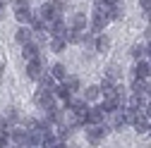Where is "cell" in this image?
Here are the masks:
<instances>
[{
	"label": "cell",
	"instance_id": "cell-36",
	"mask_svg": "<svg viewBox=\"0 0 151 148\" xmlns=\"http://www.w3.org/2000/svg\"><path fill=\"white\" fill-rule=\"evenodd\" d=\"M12 148H24V146H12Z\"/></svg>",
	"mask_w": 151,
	"mask_h": 148
},
{
	"label": "cell",
	"instance_id": "cell-16",
	"mask_svg": "<svg viewBox=\"0 0 151 148\" xmlns=\"http://www.w3.org/2000/svg\"><path fill=\"white\" fill-rule=\"evenodd\" d=\"M99 98H101L99 84H93V86H86V88H84V96H82V100H84V103H96Z\"/></svg>",
	"mask_w": 151,
	"mask_h": 148
},
{
	"label": "cell",
	"instance_id": "cell-24",
	"mask_svg": "<svg viewBox=\"0 0 151 148\" xmlns=\"http://www.w3.org/2000/svg\"><path fill=\"white\" fill-rule=\"evenodd\" d=\"M0 148H10V136L0 132Z\"/></svg>",
	"mask_w": 151,
	"mask_h": 148
},
{
	"label": "cell",
	"instance_id": "cell-30",
	"mask_svg": "<svg viewBox=\"0 0 151 148\" xmlns=\"http://www.w3.org/2000/svg\"><path fill=\"white\" fill-rule=\"evenodd\" d=\"M50 148H67V141H60V139H58V141H55Z\"/></svg>",
	"mask_w": 151,
	"mask_h": 148
},
{
	"label": "cell",
	"instance_id": "cell-35",
	"mask_svg": "<svg viewBox=\"0 0 151 148\" xmlns=\"http://www.w3.org/2000/svg\"><path fill=\"white\" fill-rule=\"evenodd\" d=\"M149 136H151V124H149Z\"/></svg>",
	"mask_w": 151,
	"mask_h": 148
},
{
	"label": "cell",
	"instance_id": "cell-14",
	"mask_svg": "<svg viewBox=\"0 0 151 148\" xmlns=\"http://www.w3.org/2000/svg\"><path fill=\"white\" fill-rule=\"evenodd\" d=\"M132 96H139V98H146L149 96L146 79H134V81H132Z\"/></svg>",
	"mask_w": 151,
	"mask_h": 148
},
{
	"label": "cell",
	"instance_id": "cell-7",
	"mask_svg": "<svg viewBox=\"0 0 151 148\" xmlns=\"http://www.w3.org/2000/svg\"><path fill=\"white\" fill-rule=\"evenodd\" d=\"M86 26H89V17H86V14H82V12H74V14L70 17V24H67V29H74V31H86Z\"/></svg>",
	"mask_w": 151,
	"mask_h": 148
},
{
	"label": "cell",
	"instance_id": "cell-8",
	"mask_svg": "<svg viewBox=\"0 0 151 148\" xmlns=\"http://www.w3.org/2000/svg\"><path fill=\"white\" fill-rule=\"evenodd\" d=\"M7 136H10V141H12L14 146H24V148H27V129H22V127H10Z\"/></svg>",
	"mask_w": 151,
	"mask_h": 148
},
{
	"label": "cell",
	"instance_id": "cell-3",
	"mask_svg": "<svg viewBox=\"0 0 151 148\" xmlns=\"http://www.w3.org/2000/svg\"><path fill=\"white\" fill-rule=\"evenodd\" d=\"M39 17H41L46 24H50V22H55V19H60V17H63V10H58L53 3H43V5H41Z\"/></svg>",
	"mask_w": 151,
	"mask_h": 148
},
{
	"label": "cell",
	"instance_id": "cell-32",
	"mask_svg": "<svg viewBox=\"0 0 151 148\" xmlns=\"http://www.w3.org/2000/svg\"><path fill=\"white\" fill-rule=\"evenodd\" d=\"M146 53H149V58H151V41H149V46H146Z\"/></svg>",
	"mask_w": 151,
	"mask_h": 148
},
{
	"label": "cell",
	"instance_id": "cell-6",
	"mask_svg": "<svg viewBox=\"0 0 151 148\" xmlns=\"http://www.w3.org/2000/svg\"><path fill=\"white\" fill-rule=\"evenodd\" d=\"M60 84H63V88L70 96H77V91H82V81H79V77H74V74H65V79Z\"/></svg>",
	"mask_w": 151,
	"mask_h": 148
},
{
	"label": "cell",
	"instance_id": "cell-29",
	"mask_svg": "<svg viewBox=\"0 0 151 148\" xmlns=\"http://www.w3.org/2000/svg\"><path fill=\"white\" fill-rule=\"evenodd\" d=\"M12 3H14V10L17 7H29V0H12Z\"/></svg>",
	"mask_w": 151,
	"mask_h": 148
},
{
	"label": "cell",
	"instance_id": "cell-20",
	"mask_svg": "<svg viewBox=\"0 0 151 148\" xmlns=\"http://www.w3.org/2000/svg\"><path fill=\"white\" fill-rule=\"evenodd\" d=\"M129 55H132L134 60H146V58H149V53H146V46H142V43H134V46H132Z\"/></svg>",
	"mask_w": 151,
	"mask_h": 148
},
{
	"label": "cell",
	"instance_id": "cell-19",
	"mask_svg": "<svg viewBox=\"0 0 151 148\" xmlns=\"http://www.w3.org/2000/svg\"><path fill=\"white\" fill-rule=\"evenodd\" d=\"M65 74H67V69H65L63 62H55V65L50 67V77H53L55 81H63V79H65Z\"/></svg>",
	"mask_w": 151,
	"mask_h": 148
},
{
	"label": "cell",
	"instance_id": "cell-26",
	"mask_svg": "<svg viewBox=\"0 0 151 148\" xmlns=\"http://www.w3.org/2000/svg\"><path fill=\"white\" fill-rule=\"evenodd\" d=\"M142 112H144V115H146V117L151 120V98H149V100H146V105L142 107Z\"/></svg>",
	"mask_w": 151,
	"mask_h": 148
},
{
	"label": "cell",
	"instance_id": "cell-11",
	"mask_svg": "<svg viewBox=\"0 0 151 148\" xmlns=\"http://www.w3.org/2000/svg\"><path fill=\"white\" fill-rule=\"evenodd\" d=\"M14 41L19 43V46H27V43H31L34 41V31L29 29V26H19L14 31Z\"/></svg>",
	"mask_w": 151,
	"mask_h": 148
},
{
	"label": "cell",
	"instance_id": "cell-12",
	"mask_svg": "<svg viewBox=\"0 0 151 148\" xmlns=\"http://www.w3.org/2000/svg\"><path fill=\"white\" fill-rule=\"evenodd\" d=\"M149 124H151V120L142 112V110H139V115H137V120H134V124H132V127H134V132L142 136V134H149Z\"/></svg>",
	"mask_w": 151,
	"mask_h": 148
},
{
	"label": "cell",
	"instance_id": "cell-28",
	"mask_svg": "<svg viewBox=\"0 0 151 148\" xmlns=\"http://www.w3.org/2000/svg\"><path fill=\"white\" fill-rule=\"evenodd\" d=\"M101 3H103L106 7H118V5H120V0H101Z\"/></svg>",
	"mask_w": 151,
	"mask_h": 148
},
{
	"label": "cell",
	"instance_id": "cell-33",
	"mask_svg": "<svg viewBox=\"0 0 151 148\" xmlns=\"http://www.w3.org/2000/svg\"><path fill=\"white\" fill-rule=\"evenodd\" d=\"M3 67H5V62H0V72H3Z\"/></svg>",
	"mask_w": 151,
	"mask_h": 148
},
{
	"label": "cell",
	"instance_id": "cell-10",
	"mask_svg": "<svg viewBox=\"0 0 151 148\" xmlns=\"http://www.w3.org/2000/svg\"><path fill=\"white\" fill-rule=\"evenodd\" d=\"M48 31H50V36H53V38H63V36L67 33V24H65V19L60 17V19L50 22V24H48Z\"/></svg>",
	"mask_w": 151,
	"mask_h": 148
},
{
	"label": "cell",
	"instance_id": "cell-25",
	"mask_svg": "<svg viewBox=\"0 0 151 148\" xmlns=\"http://www.w3.org/2000/svg\"><path fill=\"white\" fill-rule=\"evenodd\" d=\"M139 7H142L146 14H151V0H139Z\"/></svg>",
	"mask_w": 151,
	"mask_h": 148
},
{
	"label": "cell",
	"instance_id": "cell-18",
	"mask_svg": "<svg viewBox=\"0 0 151 148\" xmlns=\"http://www.w3.org/2000/svg\"><path fill=\"white\" fill-rule=\"evenodd\" d=\"M106 79L113 81V84L120 81V79H122V69H120L118 65H108V69H106Z\"/></svg>",
	"mask_w": 151,
	"mask_h": 148
},
{
	"label": "cell",
	"instance_id": "cell-2",
	"mask_svg": "<svg viewBox=\"0 0 151 148\" xmlns=\"http://www.w3.org/2000/svg\"><path fill=\"white\" fill-rule=\"evenodd\" d=\"M34 103L39 105L41 110H46V115H48V112H53L55 107H60V100L53 96V91H41V88L36 91V96H34Z\"/></svg>",
	"mask_w": 151,
	"mask_h": 148
},
{
	"label": "cell",
	"instance_id": "cell-5",
	"mask_svg": "<svg viewBox=\"0 0 151 148\" xmlns=\"http://www.w3.org/2000/svg\"><path fill=\"white\" fill-rule=\"evenodd\" d=\"M106 117H108V115L103 112V107H101V105H93V107H89V112H86L84 127H86V124H91V127H93V124H103Z\"/></svg>",
	"mask_w": 151,
	"mask_h": 148
},
{
	"label": "cell",
	"instance_id": "cell-13",
	"mask_svg": "<svg viewBox=\"0 0 151 148\" xmlns=\"http://www.w3.org/2000/svg\"><path fill=\"white\" fill-rule=\"evenodd\" d=\"M14 19L19 22L22 26H29L31 19H34V12H31L29 7H17V10H14Z\"/></svg>",
	"mask_w": 151,
	"mask_h": 148
},
{
	"label": "cell",
	"instance_id": "cell-21",
	"mask_svg": "<svg viewBox=\"0 0 151 148\" xmlns=\"http://www.w3.org/2000/svg\"><path fill=\"white\" fill-rule=\"evenodd\" d=\"M55 86H58V84H55V79L50 77V74H43V77L39 79V88L41 91H53Z\"/></svg>",
	"mask_w": 151,
	"mask_h": 148
},
{
	"label": "cell",
	"instance_id": "cell-1",
	"mask_svg": "<svg viewBox=\"0 0 151 148\" xmlns=\"http://www.w3.org/2000/svg\"><path fill=\"white\" fill-rule=\"evenodd\" d=\"M110 132H113V127H110L108 122H103V124H93V127L86 124V127H84V136H86V141H89L91 146H99Z\"/></svg>",
	"mask_w": 151,
	"mask_h": 148
},
{
	"label": "cell",
	"instance_id": "cell-9",
	"mask_svg": "<svg viewBox=\"0 0 151 148\" xmlns=\"http://www.w3.org/2000/svg\"><path fill=\"white\" fill-rule=\"evenodd\" d=\"M22 58H24L27 62H31V60H39V58H41V48L36 46L34 41H31V43H27V46H22Z\"/></svg>",
	"mask_w": 151,
	"mask_h": 148
},
{
	"label": "cell",
	"instance_id": "cell-23",
	"mask_svg": "<svg viewBox=\"0 0 151 148\" xmlns=\"http://www.w3.org/2000/svg\"><path fill=\"white\" fill-rule=\"evenodd\" d=\"M19 120V112H17V107H7V112H5V122L10 127H14V122Z\"/></svg>",
	"mask_w": 151,
	"mask_h": 148
},
{
	"label": "cell",
	"instance_id": "cell-37",
	"mask_svg": "<svg viewBox=\"0 0 151 148\" xmlns=\"http://www.w3.org/2000/svg\"><path fill=\"white\" fill-rule=\"evenodd\" d=\"M149 96H151V84H149Z\"/></svg>",
	"mask_w": 151,
	"mask_h": 148
},
{
	"label": "cell",
	"instance_id": "cell-34",
	"mask_svg": "<svg viewBox=\"0 0 151 148\" xmlns=\"http://www.w3.org/2000/svg\"><path fill=\"white\" fill-rule=\"evenodd\" d=\"M67 148H79V146H67Z\"/></svg>",
	"mask_w": 151,
	"mask_h": 148
},
{
	"label": "cell",
	"instance_id": "cell-15",
	"mask_svg": "<svg viewBox=\"0 0 151 148\" xmlns=\"http://www.w3.org/2000/svg\"><path fill=\"white\" fill-rule=\"evenodd\" d=\"M110 46L113 43H110V38H108L106 33H99L96 38H93V50H96V53H108Z\"/></svg>",
	"mask_w": 151,
	"mask_h": 148
},
{
	"label": "cell",
	"instance_id": "cell-4",
	"mask_svg": "<svg viewBox=\"0 0 151 148\" xmlns=\"http://www.w3.org/2000/svg\"><path fill=\"white\" fill-rule=\"evenodd\" d=\"M46 74V69H43V60L39 58V60H31V62H27V79H31V81H39L41 77Z\"/></svg>",
	"mask_w": 151,
	"mask_h": 148
},
{
	"label": "cell",
	"instance_id": "cell-17",
	"mask_svg": "<svg viewBox=\"0 0 151 148\" xmlns=\"http://www.w3.org/2000/svg\"><path fill=\"white\" fill-rule=\"evenodd\" d=\"M67 46H79L82 38H84V31H74V29H67V33L63 36Z\"/></svg>",
	"mask_w": 151,
	"mask_h": 148
},
{
	"label": "cell",
	"instance_id": "cell-27",
	"mask_svg": "<svg viewBox=\"0 0 151 148\" xmlns=\"http://www.w3.org/2000/svg\"><path fill=\"white\" fill-rule=\"evenodd\" d=\"M50 3H53L55 7H58V10H65V5L70 3V0H50Z\"/></svg>",
	"mask_w": 151,
	"mask_h": 148
},
{
	"label": "cell",
	"instance_id": "cell-22",
	"mask_svg": "<svg viewBox=\"0 0 151 148\" xmlns=\"http://www.w3.org/2000/svg\"><path fill=\"white\" fill-rule=\"evenodd\" d=\"M48 48H50L53 53H63V50L67 48V43H65V38H53V36H50V41H48Z\"/></svg>",
	"mask_w": 151,
	"mask_h": 148
},
{
	"label": "cell",
	"instance_id": "cell-31",
	"mask_svg": "<svg viewBox=\"0 0 151 148\" xmlns=\"http://www.w3.org/2000/svg\"><path fill=\"white\" fill-rule=\"evenodd\" d=\"M5 12V0H0V14Z\"/></svg>",
	"mask_w": 151,
	"mask_h": 148
}]
</instances>
